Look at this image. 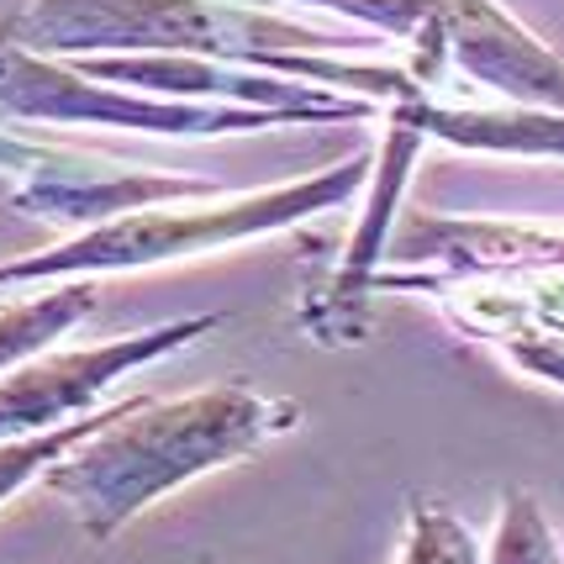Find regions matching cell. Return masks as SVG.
I'll return each instance as SVG.
<instances>
[{
	"instance_id": "1",
	"label": "cell",
	"mask_w": 564,
	"mask_h": 564,
	"mask_svg": "<svg viewBox=\"0 0 564 564\" xmlns=\"http://www.w3.org/2000/svg\"><path fill=\"white\" fill-rule=\"evenodd\" d=\"M291 422V401H264L243 386L159 401V406H122L79 443V454L69 448L53 465L48 486L79 507V522L90 539H111L153 496L259 448L264 438L285 433Z\"/></svg>"
},
{
	"instance_id": "2",
	"label": "cell",
	"mask_w": 564,
	"mask_h": 564,
	"mask_svg": "<svg viewBox=\"0 0 564 564\" xmlns=\"http://www.w3.org/2000/svg\"><path fill=\"white\" fill-rule=\"evenodd\" d=\"M32 48H200L232 58H270L301 74H333V64L285 58L280 48H327L333 37L306 26L221 11L212 0H37L17 22Z\"/></svg>"
},
{
	"instance_id": "3",
	"label": "cell",
	"mask_w": 564,
	"mask_h": 564,
	"mask_svg": "<svg viewBox=\"0 0 564 564\" xmlns=\"http://www.w3.org/2000/svg\"><path fill=\"white\" fill-rule=\"evenodd\" d=\"M359 159L344 164L333 174H317L306 185H285L270 196H243V200H221V206H164V212H143L132 206L122 221H106L96 232L74 238L58 253L43 259H26V264H6L0 285L11 280H43V274H79V270H132V264H153V259H180V253H196V248H217V243H238L248 232H270L285 221L322 212L333 200H344L359 185Z\"/></svg>"
},
{
	"instance_id": "4",
	"label": "cell",
	"mask_w": 564,
	"mask_h": 564,
	"mask_svg": "<svg viewBox=\"0 0 564 564\" xmlns=\"http://www.w3.org/2000/svg\"><path fill=\"white\" fill-rule=\"evenodd\" d=\"M217 317H196V322H174L143 338H122V344L106 348H79V354H53L37 365L11 369L0 380V438H26V433H43L58 417H69L79 406H90L122 369L148 365L159 359L164 348H180L185 338L206 333Z\"/></svg>"
},
{
	"instance_id": "5",
	"label": "cell",
	"mask_w": 564,
	"mask_h": 564,
	"mask_svg": "<svg viewBox=\"0 0 564 564\" xmlns=\"http://www.w3.org/2000/svg\"><path fill=\"white\" fill-rule=\"evenodd\" d=\"M0 106L26 117H90V122H127L153 132H238V127H270L291 111H206V106H148L122 100L111 90H85L79 74L32 64L17 43H0Z\"/></svg>"
},
{
	"instance_id": "6",
	"label": "cell",
	"mask_w": 564,
	"mask_h": 564,
	"mask_svg": "<svg viewBox=\"0 0 564 564\" xmlns=\"http://www.w3.org/2000/svg\"><path fill=\"white\" fill-rule=\"evenodd\" d=\"M79 312H90V291H64V295H43V301H26V306H11L0 317V369L17 365L22 354H32L37 344H48L53 333H64Z\"/></svg>"
},
{
	"instance_id": "7",
	"label": "cell",
	"mask_w": 564,
	"mask_h": 564,
	"mask_svg": "<svg viewBox=\"0 0 564 564\" xmlns=\"http://www.w3.org/2000/svg\"><path fill=\"white\" fill-rule=\"evenodd\" d=\"M106 417H79L64 422V427H43V433H26V438H0V501L11 491H22L32 475H43L48 465H58L69 448L96 433Z\"/></svg>"
},
{
	"instance_id": "8",
	"label": "cell",
	"mask_w": 564,
	"mask_h": 564,
	"mask_svg": "<svg viewBox=\"0 0 564 564\" xmlns=\"http://www.w3.org/2000/svg\"><path fill=\"white\" fill-rule=\"evenodd\" d=\"M401 564H480V560H475V543H469V533L454 517L438 512V507H417Z\"/></svg>"
},
{
	"instance_id": "9",
	"label": "cell",
	"mask_w": 564,
	"mask_h": 564,
	"mask_svg": "<svg viewBox=\"0 0 564 564\" xmlns=\"http://www.w3.org/2000/svg\"><path fill=\"white\" fill-rule=\"evenodd\" d=\"M496 564H560V549L539 522L533 501H512V512L501 522V539H496Z\"/></svg>"
},
{
	"instance_id": "10",
	"label": "cell",
	"mask_w": 564,
	"mask_h": 564,
	"mask_svg": "<svg viewBox=\"0 0 564 564\" xmlns=\"http://www.w3.org/2000/svg\"><path fill=\"white\" fill-rule=\"evenodd\" d=\"M333 6H338V0H333Z\"/></svg>"
}]
</instances>
